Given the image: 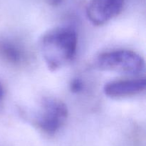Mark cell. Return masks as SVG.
I'll list each match as a JSON object with an SVG mask.
<instances>
[{
    "label": "cell",
    "mask_w": 146,
    "mask_h": 146,
    "mask_svg": "<svg viewBox=\"0 0 146 146\" xmlns=\"http://www.w3.org/2000/svg\"><path fill=\"white\" fill-rule=\"evenodd\" d=\"M83 88L82 81L79 79H74L71 81L70 84V90L71 92L74 93H77L78 92L81 91Z\"/></svg>",
    "instance_id": "52a82bcc"
},
{
    "label": "cell",
    "mask_w": 146,
    "mask_h": 146,
    "mask_svg": "<svg viewBox=\"0 0 146 146\" xmlns=\"http://www.w3.org/2000/svg\"><path fill=\"white\" fill-rule=\"evenodd\" d=\"M78 37L71 27H57L46 31L39 40V50L47 68L55 72L75 57Z\"/></svg>",
    "instance_id": "6da1fadb"
},
{
    "label": "cell",
    "mask_w": 146,
    "mask_h": 146,
    "mask_svg": "<svg viewBox=\"0 0 146 146\" xmlns=\"http://www.w3.org/2000/svg\"><path fill=\"white\" fill-rule=\"evenodd\" d=\"M3 95H4V90H3V87L1 86V83H0V102L2 100Z\"/></svg>",
    "instance_id": "9c48e42d"
},
{
    "label": "cell",
    "mask_w": 146,
    "mask_h": 146,
    "mask_svg": "<svg viewBox=\"0 0 146 146\" xmlns=\"http://www.w3.org/2000/svg\"><path fill=\"white\" fill-rule=\"evenodd\" d=\"M46 2L48 3L49 5L51 6H58L63 1V0H46Z\"/></svg>",
    "instance_id": "ba28073f"
},
{
    "label": "cell",
    "mask_w": 146,
    "mask_h": 146,
    "mask_svg": "<svg viewBox=\"0 0 146 146\" xmlns=\"http://www.w3.org/2000/svg\"><path fill=\"white\" fill-rule=\"evenodd\" d=\"M95 65L102 71L136 76L145 71V60L135 52L114 50L104 52L96 57Z\"/></svg>",
    "instance_id": "7a4b0ae2"
},
{
    "label": "cell",
    "mask_w": 146,
    "mask_h": 146,
    "mask_svg": "<svg viewBox=\"0 0 146 146\" xmlns=\"http://www.w3.org/2000/svg\"><path fill=\"white\" fill-rule=\"evenodd\" d=\"M0 58L11 65H19L25 60V50L12 39L0 37Z\"/></svg>",
    "instance_id": "8992f818"
},
{
    "label": "cell",
    "mask_w": 146,
    "mask_h": 146,
    "mask_svg": "<svg viewBox=\"0 0 146 146\" xmlns=\"http://www.w3.org/2000/svg\"><path fill=\"white\" fill-rule=\"evenodd\" d=\"M125 0H91L86 8V16L95 26H102L122 11Z\"/></svg>",
    "instance_id": "277c9868"
},
{
    "label": "cell",
    "mask_w": 146,
    "mask_h": 146,
    "mask_svg": "<svg viewBox=\"0 0 146 146\" xmlns=\"http://www.w3.org/2000/svg\"><path fill=\"white\" fill-rule=\"evenodd\" d=\"M145 88L146 80L144 77L125 79L107 82L104 87V92L108 97L120 99L141 94Z\"/></svg>",
    "instance_id": "5b68a950"
},
{
    "label": "cell",
    "mask_w": 146,
    "mask_h": 146,
    "mask_svg": "<svg viewBox=\"0 0 146 146\" xmlns=\"http://www.w3.org/2000/svg\"><path fill=\"white\" fill-rule=\"evenodd\" d=\"M68 111L64 102L54 97H44L34 115V125L47 135L56 133L65 124Z\"/></svg>",
    "instance_id": "3957f363"
}]
</instances>
